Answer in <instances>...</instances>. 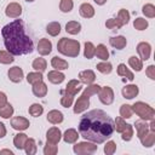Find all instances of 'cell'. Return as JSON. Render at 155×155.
Here are the masks:
<instances>
[{
  "label": "cell",
  "instance_id": "681fc988",
  "mask_svg": "<svg viewBox=\"0 0 155 155\" xmlns=\"http://www.w3.org/2000/svg\"><path fill=\"white\" fill-rule=\"evenodd\" d=\"M126 121L121 117V116H119V117H116L115 119V121H114V130H116V132H119V133H121L124 130H125V127H126Z\"/></svg>",
  "mask_w": 155,
  "mask_h": 155
},
{
  "label": "cell",
  "instance_id": "836d02e7",
  "mask_svg": "<svg viewBox=\"0 0 155 155\" xmlns=\"http://www.w3.org/2000/svg\"><path fill=\"white\" fill-rule=\"evenodd\" d=\"M46 31L51 36H57L61 33V24L58 22H51L46 27Z\"/></svg>",
  "mask_w": 155,
  "mask_h": 155
},
{
  "label": "cell",
  "instance_id": "7bdbcfd3",
  "mask_svg": "<svg viewBox=\"0 0 155 155\" xmlns=\"http://www.w3.org/2000/svg\"><path fill=\"white\" fill-rule=\"evenodd\" d=\"M132 137H133V126L130 125V124H127L126 127H125V130L121 132V138H122V140L128 142V140L132 139Z\"/></svg>",
  "mask_w": 155,
  "mask_h": 155
},
{
  "label": "cell",
  "instance_id": "7a4b0ae2",
  "mask_svg": "<svg viewBox=\"0 0 155 155\" xmlns=\"http://www.w3.org/2000/svg\"><path fill=\"white\" fill-rule=\"evenodd\" d=\"M1 35L6 50L13 56L31 53L34 44L30 36L25 34L24 23L22 19H15L1 29Z\"/></svg>",
  "mask_w": 155,
  "mask_h": 155
},
{
  "label": "cell",
  "instance_id": "8992f818",
  "mask_svg": "<svg viewBox=\"0 0 155 155\" xmlns=\"http://www.w3.org/2000/svg\"><path fill=\"white\" fill-rule=\"evenodd\" d=\"M97 94H98V98H99L101 103H103L105 105H109V104H111L114 102V91L109 86L101 87V90H99V92Z\"/></svg>",
  "mask_w": 155,
  "mask_h": 155
},
{
  "label": "cell",
  "instance_id": "91938a15",
  "mask_svg": "<svg viewBox=\"0 0 155 155\" xmlns=\"http://www.w3.org/2000/svg\"><path fill=\"white\" fill-rule=\"evenodd\" d=\"M25 1H27V2H33L34 0H25Z\"/></svg>",
  "mask_w": 155,
  "mask_h": 155
},
{
  "label": "cell",
  "instance_id": "f546056e",
  "mask_svg": "<svg viewBox=\"0 0 155 155\" xmlns=\"http://www.w3.org/2000/svg\"><path fill=\"white\" fill-rule=\"evenodd\" d=\"M28 139V136L25 133H17L13 138V145L17 148V149H24V145H25V142Z\"/></svg>",
  "mask_w": 155,
  "mask_h": 155
},
{
  "label": "cell",
  "instance_id": "6f0895ef",
  "mask_svg": "<svg viewBox=\"0 0 155 155\" xmlns=\"http://www.w3.org/2000/svg\"><path fill=\"white\" fill-rule=\"evenodd\" d=\"M0 154H10V155H13V153H12L11 150H8V149H2V150H0Z\"/></svg>",
  "mask_w": 155,
  "mask_h": 155
},
{
  "label": "cell",
  "instance_id": "9f6ffc18",
  "mask_svg": "<svg viewBox=\"0 0 155 155\" xmlns=\"http://www.w3.org/2000/svg\"><path fill=\"white\" fill-rule=\"evenodd\" d=\"M149 131L155 132V120H154V119L150 120V124H149Z\"/></svg>",
  "mask_w": 155,
  "mask_h": 155
},
{
  "label": "cell",
  "instance_id": "f1b7e54d",
  "mask_svg": "<svg viewBox=\"0 0 155 155\" xmlns=\"http://www.w3.org/2000/svg\"><path fill=\"white\" fill-rule=\"evenodd\" d=\"M31 67L34 68L35 71H40V73H42V71H45L46 68H47V62H46L45 58H42V57H38V58H35V59L33 61Z\"/></svg>",
  "mask_w": 155,
  "mask_h": 155
},
{
  "label": "cell",
  "instance_id": "44dd1931",
  "mask_svg": "<svg viewBox=\"0 0 155 155\" xmlns=\"http://www.w3.org/2000/svg\"><path fill=\"white\" fill-rule=\"evenodd\" d=\"M64 116L62 114V111L57 110V109H53V110H50L48 114H47V121L53 124V125H58L63 121Z\"/></svg>",
  "mask_w": 155,
  "mask_h": 155
},
{
  "label": "cell",
  "instance_id": "8d00e7d4",
  "mask_svg": "<svg viewBox=\"0 0 155 155\" xmlns=\"http://www.w3.org/2000/svg\"><path fill=\"white\" fill-rule=\"evenodd\" d=\"M99 90H101V86L98 84H91V85H87V87L84 90L82 94H85L87 97H91V96L97 94L99 92Z\"/></svg>",
  "mask_w": 155,
  "mask_h": 155
},
{
  "label": "cell",
  "instance_id": "60d3db41",
  "mask_svg": "<svg viewBox=\"0 0 155 155\" xmlns=\"http://www.w3.org/2000/svg\"><path fill=\"white\" fill-rule=\"evenodd\" d=\"M13 61H15L13 54H11L8 51H4V50L0 51V63L1 64H10Z\"/></svg>",
  "mask_w": 155,
  "mask_h": 155
},
{
  "label": "cell",
  "instance_id": "8fae6325",
  "mask_svg": "<svg viewBox=\"0 0 155 155\" xmlns=\"http://www.w3.org/2000/svg\"><path fill=\"white\" fill-rule=\"evenodd\" d=\"M5 15L10 18H17L22 15V6L18 2H10L5 8Z\"/></svg>",
  "mask_w": 155,
  "mask_h": 155
},
{
  "label": "cell",
  "instance_id": "f5cc1de1",
  "mask_svg": "<svg viewBox=\"0 0 155 155\" xmlns=\"http://www.w3.org/2000/svg\"><path fill=\"white\" fill-rule=\"evenodd\" d=\"M145 74H147V76L149 78V79H151V80H155V65H149L148 68H147V70H145Z\"/></svg>",
  "mask_w": 155,
  "mask_h": 155
},
{
  "label": "cell",
  "instance_id": "2e32d148",
  "mask_svg": "<svg viewBox=\"0 0 155 155\" xmlns=\"http://www.w3.org/2000/svg\"><path fill=\"white\" fill-rule=\"evenodd\" d=\"M31 91L34 93L35 97H39V98H42L47 94V85L41 80L39 82H35L33 84V87H31Z\"/></svg>",
  "mask_w": 155,
  "mask_h": 155
},
{
  "label": "cell",
  "instance_id": "277c9868",
  "mask_svg": "<svg viewBox=\"0 0 155 155\" xmlns=\"http://www.w3.org/2000/svg\"><path fill=\"white\" fill-rule=\"evenodd\" d=\"M132 107L133 113H136L142 120L145 121H150L151 119H154L155 116V110L153 107H150L149 104L144 103V102H136Z\"/></svg>",
  "mask_w": 155,
  "mask_h": 155
},
{
  "label": "cell",
  "instance_id": "52a82bcc",
  "mask_svg": "<svg viewBox=\"0 0 155 155\" xmlns=\"http://www.w3.org/2000/svg\"><path fill=\"white\" fill-rule=\"evenodd\" d=\"M88 107H90V97H87V96H85V94H81V96L78 98V101L75 102L74 108H73V111H74V114H81V113H84Z\"/></svg>",
  "mask_w": 155,
  "mask_h": 155
},
{
  "label": "cell",
  "instance_id": "4316f807",
  "mask_svg": "<svg viewBox=\"0 0 155 155\" xmlns=\"http://www.w3.org/2000/svg\"><path fill=\"white\" fill-rule=\"evenodd\" d=\"M139 140H140V143H142L143 147L151 148L154 145V143H155V132L149 131L147 134H144L142 138H139Z\"/></svg>",
  "mask_w": 155,
  "mask_h": 155
},
{
  "label": "cell",
  "instance_id": "ffe728a7",
  "mask_svg": "<svg viewBox=\"0 0 155 155\" xmlns=\"http://www.w3.org/2000/svg\"><path fill=\"white\" fill-rule=\"evenodd\" d=\"M134 126H136V131H137V137L138 138H142L144 134H147L149 132V124L145 121V120H137L134 122Z\"/></svg>",
  "mask_w": 155,
  "mask_h": 155
},
{
  "label": "cell",
  "instance_id": "ab89813d",
  "mask_svg": "<svg viewBox=\"0 0 155 155\" xmlns=\"http://www.w3.org/2000/svg\"><path fill=\"white\" fill-rule=\"evenodd\" d=\"M132 114H133V110L130 104H122L120 107V115L122 119H130L132 117Z\"/></svg>",
  "mask_w": 155,
  "mask_h": 155
},
{
  "label": "cell",
  "instance_id": "603a6c76",
  "mask_svg": "<svg viewBox=\"0 0 155 155\" xmlns=\"http://www.w3.org/2000/svg\"><path fill=\"white\" fill-rule=\"evenodd\" d=\"M62 137H63V140H64L65 143L73 144V143H75V142L78 140L79 133H78V131H76L75 128H68V130L62 134Z\"/></svg>",
  "mask_w": 155,
  "mask_h": 155
},
{
  "label": "cell",
  "instance_id": "ac0fdd59",
  "mask_svg": "<svg viewBox=\"0 0 155 155\" xmlns=\"http://www.w3.org/2000/svg\"><path fill=\"white\" fill-rule=\"evenodd\" d=\"M81 87H82L81 86V81L73 79L67 84V86L64 88V92H67V93H69L71 96H75V94H78V92L81 91Z\"/></svg>",
  "mask_w": 155,
  "mask_h": 155
},
{
  "label": "cell",
  "instance_id": "680465c9",
  "mask_svg": "<svg viewBox=\"0 0 155 155\" xmlns=\"http://www.w3.org/2000/svg\"><path fill=\"white\" fill-rule=\"evenodd\" d=\"M93 1H94L97 5H101V6H102V5H104V4L107 2V0H93Z\"/></svg>",
  "mask_w": 155,
  "mask_h": 155
},
{
  "label": "cell",
  "instance_id": "7402d4cb",
  "mask_svg": "<svg viewBox=\"0 0 155 155\" xmlns=\"http://www.w3.org/2000/svg\"><path fill=\"white\" fill-rule=\"evenodd\" d=\"M79 12H80V15H81L84 18H92V17L94 16V8H93V6H92L91 4H88V2L81 4L80 7H79Z\"/></svg>",
  "mask_w": 155,
  "mask_h": 155
},
{
  "label": "cell",
  "instance_id": "4fadbf2b",
  "mask_svg": "<svg viewBox=\"0 0 155 155\" xmlns=\"http://www.w3.org/2000/svg\"><path fill=\"white\" fill-rule=\"evenodd\" d=\"M36 50L41 56H47L52 51V42L48 39H45V38L40 39L39 42H38V48Z\"/></svg>",
  "mask_w": 155,
  "mask_h": 155
},
{
  "label": "cell",
  "instance_id": "74e56055",
  "mask_svg": "<svg viewBox=\"0 0 155 155\" xmlns=\"http://www.w3.org/2000/svg\"><path fill=\"white\" fill-rule=\"evenodd\" d=\"M28 111H29V114H30L31 116L38 117V116H40V115L44 113V107H42L41 104H39V103H34V104H31V105L29 107Z\"/></svg>",
  "mask_w": 155,
  "mask_h": 155
},
{
  "label": "cell",
  "instance_id": "d6a6232c",
  "mask_svg": "<svg viewBox=\"0 0 155 155\" xmlns=\"http://www.w3.org/2000/svg\"><path fill=\"white\" fill-rule=\"evenodd\" d=\"M62 93V97H61V105L64 107V108H69L73 105V102H74V96L64 92V90L61 91Z\"/></svg>",
  "mask_w": 155,
  "mask_h": 155
},
{
  "label": "cell",
  "instance_id": "bcb514c9",
  "mask_svg": "<svg viewBox=\"0 0 155 155\" xmlns=\"http://www.w3.org/2000/svg\"><path fill=\"white\" fill-rule=\"evenodd\" d=\"M148 25H149L148 21L144 19V18H142V17H138V18H136V19L133 21V27H134L137 30H145V29L148 28Z\"/></svg>",
  "mask_w": 155,
  "mask_h": 155
},
{
  "label": "cell",
  "instance_id": "d6986e66",
  "mask_svg": "<svg viewBox=\"0 0 155 155\" xmlns=\"http://www.w3.org/2000/svg\"><path fill=\"white\" fill-rule=\"evenodd\" d=\"M109 44H110L114 48H116V50H122V48L126 47L127 40H126V38L122 36V35H116V36H111V38L109 39Z\"/></svg>",
  "mask_w": 155,
  "mask_h": 155
},
{
  "label": "cell",
  "instance_id": "7c38bea8",
  "mask_svg": "<svg viewBox=\"0 0 155 155\" xmlns=\"http://www.w3.org/2000/svg\"><path fill=\"white\" fill-rule=\"evenodd\" d=\"M7 75H8V79L15 82V84H18L23 80L24 78V73H23V69L19 68V67H12L8 69L7 71Z\"/></svg>",
  "mask_w": 155,
  "mask_h": 155
},
{
  "label": "cell",
  "instance_id": "816d5d0a",
  "mask_svg": "<svg viewBox=\"0 0 155 155\" xmlns=\"http://www.w3.org/2000/svg\"><path fill=\"white\" fill-rule=\"evenodd\" d=\"M115 151H116V143L114 140L107 142V144L104 145V153L107 155H113Z\"/></svg>",
  "mask_w": 155,
  "mask_h": 155
},
{
  "label": "cell",
  "instance_id": "83f0119b",
  "mask_svg": "<svg viewBox=\"0 0 155 155\" xmlns=\"http://www.w3.org/2000/svg\"><path fill=\"white\" fill-rule=\"evenodd\" d=\"M94 54L97 56V58H99L102 61H107L109 58V51H108L107 46L103 45V44L97 45V47L94 50Z\"/></svg>",
  "mask_w": 155,
  "mask_h": 155
},
{
  "label": "cell",
  "instance_id": "1f68e13d",
  "mask_svg": "<svg viewBox=\"0 0 155 155\" xmlns=\"http://www.w3.org/2000/svg\"><path fill=\"white\" fill-rule=\"evenodd\" d=\"M24 150H25L27 155H34V154H36L38 147H36V142H35L34 138H28L27 139L25 145H24Z\"/></svg>",
  "mask_w": 155,
  "mask_h": 155
},
{
  "label": "cell",
  "instance_id": "b9f144b4",
  "mask_svg": "<svg viewBox=\"0 0 155 155\" xmlns=\"http://www.w3.org/2000/svg\"><path fill=\"white\" fill-rule=\"evenodd\" d=\"M142 12L145 17L148 18H154L155 17V6L153 4H145L142 7Z\"/></svg>",
  "mask_w": 155,
  "mask_h": 155
},
{
  "label": "cell",
  "instance_id": "ee69618b",
  "mask_svg": "<svg viewBox=\"0 0 155 155\" xmlns=\"http://www.w3.org/2000/svg\"><path fill=\"white\" fill-rule=\"evenodd\" d=\"M74 7V1L73 0H61L59 2V10L64 13H68L73 10Z\"/></svg>",
  "mask_w": 155,
  "mask_h": 155
},
{
  "label": "cell",
  "instance_id": "c3c4849f",
  "mask_svg": "<svg viewBox=\"0 0 155 155\" xmlns=\"http://www.w3.org/2000/svg\"><path fill=\"white\" fill-rule=\"evenodd\" d=\"M116 18L121 22L122 25H125V24H127V23L130 22V12H128L127 10H125V8H121V10L119 11Z\"/></svg>",
  "mask_w": 155,
  "mask_h": 155
},
{
  "label": "cell",
  "instance_id": "e0dca14e",
  "mask_svg": "<svg viewBox=\"0 0 155 155\" xmlns=\"http://www.w3.org/2000/svg\"><path fill=\"white\" fill-rule=\"evenodd\" d=\"M47 79H48V81L51 82V84H54V85H59V84H62L63 81H64V79H65V75L61 71V70H51V71H48V74H47Z\"/></svg>",
  "mask_w": 155,
  "mask_h": 155
},
{
  "label": "cell",
  "instance_id": "7dc6e473",
  "mask_svg": "<svg viewBox=\"0 0 155 155\" xmlns=\"http://www.w3.org/2000/svg\"><path fill=\"white\" fill-rule=\"evenodd\" d=\"M44 78H42V73H40V71H33V73H29L28 75H27V81L29 82V84H35V82H39V81H41Z\"/></svg>",
  "mask_w": 155,
  "mask_h": 155
},
{
  "label": "cell",
  "instance_id": "484cf974",
  "mask_svg": "<svg viewBox=\"0 0 155 155\" xmlns=\"http://www.w3.org/2000/svg\"><path fill=\"white\" fill-rule=\"evenodd\" d=\"M117 75L119 76H125L126 79H128L130 81H133L134 80V75H133V73L126 67V64H124V63H120L119 65H117Z\"/></svg>",
  "mask_w": 155,
  "mask_h": 155
},
{
  "label": "cell",
  "instance_id": "4dcf8cb0",
  "mask_svg": "<svg viewBox=\"0 0 155 155\" xmlns=\"http://www.w3.org/2000/svg\"><path fill=\"white\" fill-rule=\"evenodd\" d=\"M128 64L130 67L136 70V71H140L143 69V61L139 58V57H136V56H131L128 58Z\"/></svg>",
  "mask_w": 155,
  "mask_h": 155
},
{
  "label": "cell",
  "instance_id": "f35d334b",
  "mask_svg": "<svg viewBox=\"0 0 155 155\" xmlns=\"http://www.w3.org/2000/svg\"><path fill=\"white\" fill-rule=\"evenodd\" d=\"M94 50H96L94 45H93L91 41H86V42H85V50H84V56H85V58H87V59L93 58V56H94Z\"/></svg>",
  "mask_w": 155,
  "mask_h": 155
},
{
  "label": "cell",
  "instance_id": "f6af8a7d",
  "mask_svg": "<svg viewBox=\"0 0 155 155\" xmlns=\"http://www.w3.org/2000/svg\"><path fill=\"white\" fill-rule=\"evenodd\" d=\"M105 27L110 30H117L122 27L121 22L117 19V18H109L107 22H105Z\"/></svg>",
  "mask_w": 155,
  "mask_h": 155
},
{
  "label": "cell",
  "instance_id": "3957f363",
  "mask_svg": "<svg viewBox=\"0 0 155 155\" xmlns=\"http://www.w3.org/2000/svg\"><path fill=\"white\" fill-rule=\"evenodd\" d=\"M57 50L59 53L67 57H78L80 53V42L78 40L62 38L57 42Z\"/></svg>",
  "mask_w": 155,
  "mask_h": 155
},
{
  "label": "cell",
  "instance_id": "d590c367",
  "mask_svg": "<svg viewBox=\"0 0 155 155\" xmlns=\"http://www.w3.org/2000/svg\"><path fill=\"white\" fill-rule=\"evenodd\" d=\"M96 68H97V70H98L99 73H102V74H110L111 70H113L111 63H109V62H107V61H103V62L98 63V64L96 65Z\"/></svg>",
  "mask_w": 155,
  "mask_h": 155
},
{
  "label": "cell",
  "instance_id": "5bb4252c",
  "mask_svg": "<svg viewBox=\"0 0 155 155\" xmlns=\"http://www.w3.org/2000/svg\"><path fill=\"white\" fill-rule=\"evenodd\" d=\"M79 79L81 81V84H86V85H91L96 80V74L93 70L91 69H86L79 73Z\"/></svg>",
  "mask_w": 155,
  "mask_h": 155
},
{
  "label": "cell",
  "instance_id": "f907efd6",
  "mask_svg": "<svg viewBox=\"0 0 155 155\" xmlns=\"http://www.w3.org/2000/svg\"><path fill=\"white\" fill-rule=\"evenodd\" d=\"M57 151H58V148L56 144L46 143V145L44 147V154L45 155H56Z\"/></svg>",
  "mask_w": 155,
  "mask_h": 155
},
{
  "label": "cell",
  "instance_id": "db71d44e",
  "mask_svg": "<svg viewBox=\"0 0 155 155\" xmlns=\"http://www.w3.org/2000/svg\"><path fill=\"white\" fill-rule=\"evenodd\" d=\"M7 103V96L0 91V107H4Z\"/></svg>",
  "mask_w": 155,
  "mask_h": 155
},
{
  "label": "cell",
  "instance_id": "30bf717a",
  "mask_svg": "<svg viewBox=\"0 0 155 155\" xmlns=\"http://www.w3.org/2000/svg\"><path fill=\"white\" fill-rule=\"evenodd\" d=\"M62 139V132L58 127H51L46 132V140L51 144H58V142Z\"/></svg>",
  "mask_w": 155,
  "mask_h": 155
},
{
  "label": "cell",
  "instance_id": "9a60e30c",
  "mask_svg": "<svg viewBox=\"0 0 155 155\" xmlns=\"http://www.w3.org/2000/svg\"><path fill=\"white\" fill-rule=\"evenodd\" d=\"M121 93H122V97H124V98L133 99L134 97L138 96V93H139V88H138L137 85H132V84H131V85H126L125 87H122Z\"/></svg>",
  "mask_w": 155,
  "mask_h": 155
},
{
  "label": "cell",
  "instance_id": "9c48e42d",
  "mask_svg": "<svg viewBox=\"0 0 155 155\" xmlns=\"http://www.w3.org/2000/svg\"><path fill=\"white\" fill-rule=\"evenodd\" d=\"M137 52L139 54V58L142 61H148L150 58V54H151V46L149 42H145V41H142L137 45Z\"/></svg>",
  "mask_w": 155,
  "mask_h": 155
},
{
  "label": "cell",
  "instance_id": "11a10c76",
  "mask_svg": "<svg viewBox=\"0 0 155 155\" xmlns=\"http://www.w3.org/2000/svg\"><path fill=\"white\" fill-rule=\"evenodd\" d=\"M6 136V127L2 122H0V138H4Z\"/></svg>",
  "mask_w": 155,
  "mask_h": 155
},
{
  "label": "cell",
  "instance_id": "6da1fadb",
  "mask_svg": "<svg viewBox=\"0 0 155 155\" xmlns=\"http://www.w3.org/2000/svg\"><path fill=\"white\" fill-rule=\"evenodd\" d=\"M114 133L113 119L102 109H93L84 114L79 122V134L85 139L101 144Z\"/></svg>",
  "mask_w": 155,
  "mask_h": 155
},
{
  "label": "cell",
  "instance_id": "5b68a950",
  "mask_svg": "<svg viewBox=\"0 0 155 155\" xmlns=\"http://www.w3.org/2000/svg\"><path fill=\"white\" fill-rule=\"evenodd\" d=\"M98 145L96 143H91L90 140L86 142H79L73 147V150L75 154L78 155H88V154H93L94 151H97Z\"/></svg>",
  "mask_w": 155,
  "mask_h": 155
},
{
  "label": "cell",
  "instance_id": "e575fe53",
  "mask_svg": "<svg viewBox=\"0 0 155 155\" xmlns=\"http://www.w3.org/2000/svg\"><path fill=\"white\" fill-rule=\"evenodd\" d=\"M13 107L10 103H6L4 107H0V116L2 119H10L13 115Z\"/></svg>",
  "mask_w": 155,
  "mask_h": 155
},
{
  "label": "cell",
  "instance_id": "d4e9b609",
  "mask_svg": "<svg viewBox=\"0 0 155 155\" xmlns=\"http://www.w3.org/2000/svg\"><path fill=\"white\" fill-rule=\"evenodd\" d=\"M51 65H52V68H54L56 70H65V69H68V67H69V64H68L67 61H64V59H62V58H59V57H57V56H54V57L51 59Z\"/></svg>",
  "mask_w": 155,
  "mask_h": 155
},
{
  "label": "cell",
  "instance_id": "cb8c5ba5",
  "mask_svg": "<svg viewBox=\"0 0 155 155\" xmlns=\"http://www.w3.org/2000/svg\"><path fill=\"white\" fill-rule=\"evenodd\" d=\"M81 30V24L78 21H69L65 24V31L70 35H76Z\"/></svg>",
  "mask_w": 155,
  "mask_h": 155
},
{
  "label": "cell",
  "instance_id": "ba28073f",
  "mask_svg": "<svg viewBox=\"0 0 155 155\" xmlns=\"http://www.w3.org/2000/svg\"><path fill=\"white\" fill-rule=\"evenodd\" d=\"M11 126L13 130L17 131H25L27 128H29L30 122L28 119L23 117V116H15L11 119Z\"/></svg>",
  "mask_w": 155,
  "mask_h": 155
}]
</instances>
